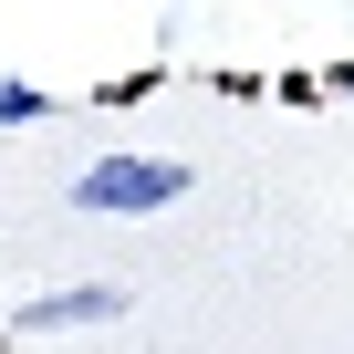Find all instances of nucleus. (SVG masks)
Instances as JSON below:
<instances>
[{"label":"nucleus","mask_w":354,"mask_h":354,"mask_svg":"<svg viewBox=\"0 0 354 354\" xmlns=\"http://www.w3.org/2000/svg\"><path fill=\"white\" fill-rule=\"evenodd\" d=\"M21 115H42V94L32 84H0V125H21Z\"/></svg>","instance_id":"3"},{"label":"nucleus","mask_w":354,"mask_h":354,"mask_svg":"<svg viewBox=\"0 0 354 354\" xmlns=\"http://www.w3.org/2000/svg\"><path fill=\"white\" fill-rule=\"evenodd\" d=\"M115 313H125L115 281H73V292H42V302L21 313V333H84V323H115Z\"/></svg>","instance_id":"2"},{"label":"nucleus","mask_w":354,"mask_h":354,"mask_svg":"<svg viewBox=\"0 0 354 354\" xmlns=\"http://www.w3.org/2000/svg\"><path fill=\"white\" fill-rule=\"evenodd\" d=\"M188 198V167L177 156H104L73 177V209L84 219H136V209H177Z\"/></svg>","instance_id":"1"}]
</instances>
